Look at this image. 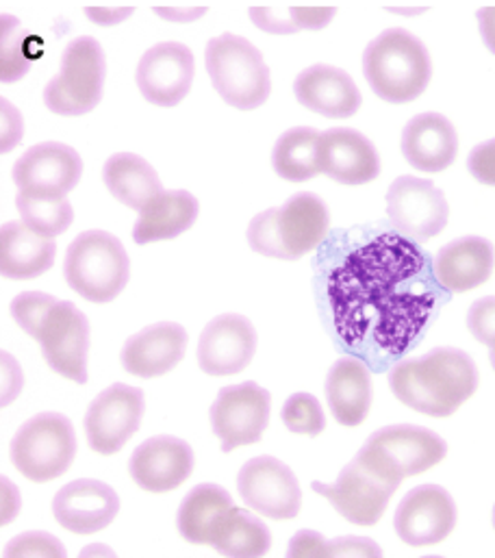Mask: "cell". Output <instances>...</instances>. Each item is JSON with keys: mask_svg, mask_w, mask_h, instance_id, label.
I'll return each mask as SVG.
<instances>
[{"mask_svg": "<svg viewBox=\"0 0 495 558\" xmlns=\"http://www.w3.org/2000/svg\"><path fill=\"white\" fill-rule=\"evenodd\" d=\"M389 387L405 407L431 417H450L476 393L479 367L459 348H435L398 363L389 374Z\"/></svg>", "mask_w": 495, "mask_h": 558, "instance_id": "6da1fadb", "label": "cell"}, {"mask_svg": "<svg viewBox=\"0 0 495 558\" xmlns=\"http://www.w3.org/2000/svg\"><path fill=\"white\" fill-rule=\"evenodd\" d=\"M363 74L381 100L407 105L426 92L433 61L420 37L407 28H387L367 44Z\"/></svg>", "mask_w": 495, "mask_h": 558, "instance_id": "7a4b0ae2", "label": "cell"}, {"mask_svg": "<svg viewBox=\"0 0 495 558\" xmlns=\"http://www.w3.org/2000/svg\"><path fill=\"white\" fill-rule=\"evenodd\" d=\"M330 214L322 198L302 192L289 198L280 209H267L252 218L247 244L254 253L295 262L315 251L328 235Z\"/></svg>", "mask_w": 495, "mask_h": 558, "instance_id": "3957f363", "label": "cell"}, {"mask_svg": "<svg viewBox=\"0 0 495 558\" xmlns=\"http://www.w3.org/2000/svg\"><path fill=\"white\" fill-rule=\"evenodd\" d=\"M205 65L214 89L227 105L252 111L269 98V68L246 37L233 33L214 37L205 50Z\"/></svg>", "mask_w": 495, "mask_h": 558, "instance_id": "277c9868", "label": "cell"}, {"mask_svg": "<svg viewBox=\"0 0 495 558\" xmlns=\"http://www.w3.org/2000/svg\"><path fill=\"white\" fill-rule=\"evenodd\" d=\"M448 454V444L424 426L398 424L376 430L357 459L378 474L383 481L400 487L409 476H418L442 463Z\"/></svg>", "mask_w": 495, "mask_h": 558, "instance_id": "5b68a950", "label": "cell"}, {"mask_svg": "<svg viewBox=\"0 0 495 558\" xmlns=\"http://www.w3.org/2000/svg\"><path fill=\"white\" fill-rule=\"evenodd\" d=\"M63 277L79 295L102 304L122 293L131 277V262L116 235L85 231L68 246Z\"/></svg>", "mask_w": 495, "mask_h": 558, "instance_id": "8992f818", "label": "cell"}, {"mask_svg": "<svg viewBox=\"0 0 495 558\" xmlns=\"http://www.w3.org/2000/svg\"><path fill=\"white\" fill-rule=\"evenodd\" d=\"M76 454L72 422L61 413H39L24 422L11 441L15 470L33 481L48 483L63 476Z\"/></svg>", "mask_w": 495, "mask_h": 558, "instance_id": "52a82bcc", "label": "cell"}, {"mask_svg": "<svg viewBox=\"0 0 495 558\" xmlns=\"http://www.w3.org/2000/svg\"><path fill=\"white\" fill-rule=\"evenodd\" d=\"M107 59L94 37H76L61 54L59 74L46 85L44 102L57 116H85L102 100Z\"/></svg>", "mask_w": 495, "mask_h": 558, "instance_id": "ba28073f", "label": "cell"}, {"mask_svg": "<svg viewBox=\"0 0 495 558\" xmlns=\"http://www.w3.org/2000/svg\"><path fill=\"white\" fill-rule=\"evenodd\" d=\"M33 339L39 341L52 372L79 385L87 383L89 322L72 302L55 300L37 324Z\"/></svg>", "mask_w": 495, "mask_h": 558, "instance_id": "9c48e42d", "label": "cell"}, {"mask_svg": "<svg viewBox=\"0 0 495 558\" xmlns=\"http://www.w3.org/2000/svg\"><path fill=\"white\" fill-rule=\"evenodd\" d=\"M387 216L400 235L420 244L448 227L450 205L433 181L398 177L387 192Z\"/></svg>", "mask_w": 495, "mask_h": 558, "instance_id": "30bf717a", "label": "cell"}, {"mask_svg": "<svg viewBox=\"0 0 495 558\" xmlns=\"http://www.w3.org/2000/svg\"><path fill=\"white\" fill-rule=\"evenodd\" d=\"M271 398L256 383H242L220 389L212 407V428L222 452L261 441L269 422Z\"/></svg>", "mask_w": 495, "mask_h": 558, "instance_id": "8fae6325", "label": "cell"}, {"mask_svg": "<svg viewBox=\"0 0 495 558\" xmlns=\"http://www.w3.org/2000/svg\"><path fill=\"white\" fill-rule=\"evenodd\" d=\"M144 391L131 385H111L87 409L85 435L98 454H116L137 433L144 417Z\"/></svg>", "mask_w": 495, "mask_h": 558, "instance_id": "7c38bea8", "label": "cell"}, {"mask_svg": "<svg viewBox=\"0 0 495 558\" xmlns=\"http://www.w3.org/2000/svg\"><path fill=\"white\" fill-rule=\"evenodd\" d=\"M311 487L317 496L326 498L341 518L357 526L378 524L391 496L398 489L396 485L367 470L357 457L341 470L337 483L326 485L315 481Z\"/></svg>", "mask_w": 495, "mask_h": 558, "instance_id": "4fadbf2b", "label": "cell"}, {"mask_svg": "<svg viewBox=\"0 0 495 558\" xmlns=\"http://www.w3.org/2000/svg\"><path fill=\"white\" fill-rule=\"evenodd\" d=\"M238 489L250 511L269 520H293L302 507L295 474L274 457L250 459L238 476Z\"/></svg>", "mask_w": 495, "mask_h": 558, "instance_id": "5bb4252c", "label": "cell"}, {"mask_svg": "<svg viewBox=\"0 0 495 558\" xmlns=\"http://www.w3.org/2000/svg\"><path fill=\"white\" fill-rule=\"evenodd\" d=\"M394 526L400 542L407 546H437L446 542L457 526V505L439 485L415 487L398 505Z\"/></svg>", "mask_w": 495, "mask_h": 558, "instance_id": "9a60e30c", "label": "cell"}, {"mask_svg": "<svg viewBox=\"0 0 495 558\" xmlns=\"http://www.w3.org/2000/svg\"><path fill=\"white\" fill-rule=\"evenodd\" d=\"M196 74L194 52L179 41H161L144 52L137 65V87L155 107H177L192 89Z\"/></svg>", "mask_w": 495, "mask_h": 558, "instance_id": "2e32d148", "label": "cell"}, {"mask_svg": "<svg viewBox=\"0 0 495 558\" xmlns=\"http://www.w3.org/2000/svg\"><path fill=\"white\" fill-rule=\"evenodd\" d=\"M83 161L74 148L61 142H44L28 148L13 166L20 192L68 196L81 181Z\"/></svg>", "mask_w": 495, "mask_h": 558, "instance_id": "e0dca14e", "label": "cell"}, {"mask_svg": "<svg viewBox=\"0 0 495 558\" xmlns=\"http://www.w3.org/2000/svg\"><path fill=\"white\" fill-rule=\"evenodd\" d=\"M256 352V330L252 322L225 313L212 319L198 341V363L209 376H233L244 372Z\"/></svg>", "mask_w": 495, "mask_h": 558, "instance_id": "ac0fdd59", "label": "cell"}, {"mask_svg": "<svg viewBox=\"0 0 495 558\" xmlns=\"http://www.w3.org/2000/svg\"><path fill=\"white\" fill-rule=\"evenodd\" d=\"M133 483L150 494L179 489L194 472V450L179 437H153L137 446L129 461Z\"/></svg>", "mask_w": 495, "mask_h": 558, "instance_id": "d6986e66", "label": "cell"}, {"mask_svg": "<svg viewBox=\"0 0 495 558\" xmlns=\"http://www.w3.org/2000/svg\"><path fill=\"white\" fill-rule=\"evenodd\" d=\"M120 511L118 494L100 481L79 478L61 487L52 500L57 524L74 535L105 531Z\"/></svg>", "mask_w": 495, "mask_h": 558, "instance_id": "ffe728a7", "label": "cell"}, {"mask_svg": "<svg viewBox=\"0 0 495 558\" xmlns=\"http://www.w3.org/2000/svg\"><path fill=\"white\" fill-rule=\"evenodd\" d=\"M319 168L341 185H365L378 179L381 157L363 133L337 126L319 137Z\"/></svg>", "mask_w": 495, "mask_h": 558, "instance_id": "44dd1931", "label": "cell"}, {"mask_svg": "<svg viewBox=\"0 0 495 558\" xmlns=\"http://www.w3.org/2000/svg\"><path fill=\"white\" fill-rule=\"evenodd\" d=\"M293 94L304 109L330 120L352 118L363 102L352 76L341 68L326 63L300 72L293 83Z\"/></svg>", "mask_w": 495, "mask_h": 558, "instance_id": "7402d4cb", "label": "cell"}, {"mask_svg": "<svg viewBox=\"0 0 495 558\" xmlns=\"http://www.w3.org/2000/svg\"><path fill=\"white\" fill-rule=\"evenodd\" d=\"M188 332L181 324L159 322L129 337L122 348V365L140 378H155L172 372L185 356Z\"/></svg>", "mask_w": 495, "mask_h": 558, "instance_id": "603a6c76", "label": "cell"}, {"mask_svg": "<svg viewBox=\"0 0 495 558\" xmlns=\"http://www.w3.org/2000/svg\"><path fill=\"white\" fill-rule=\"evenodd\" d=\"M459 153L455 124L442 113H420L402 131V155L420 172L437 174L448 170Z\"/></svg>", "mask_w": 495, "mask_h": 558, "instance_id": "cb8c5ba5", "label": "cell"}, {"mask_svg": "<svg viewBox=\"0 0 495 558\" xmlns=\"http://www.w3.org/2000/svg\"><path fill=\"white\" fill-rule=\"evenodd\" d=\"M495 251L485 238H461L444 246L435 257V279L452 293L472 291L492 279Z\"/></svg>", "mask_w": 495, "mask_h": 558, "instance_id": "d4e9b609", "label": "cell"}, {"mask_svg": "<svg viewBox=\"0 0 495 558\" xmlns=\"http://www.w3.org/2000/svg\"><path fill=\"white\" fill-rule=\"evenodd\" d=\"M326 400L341 426H361L372 407V378L363 361L343 356L326 378Z\"/></svg>", "mask_w": 495, "mask_h": 558, "instance_id": "484cf974", "label": "cell"}, {"mask_svg": "<svg viewBox=\"0 0 495 558\" xmlns=\"http://www.w3.org/2000/svg\"><path fill=\"white\" fill-rule=\"evenodd\" d=\"M201 205L194 194L185 190L161 192L142 211L133 227V240L140 246L174 240L190 231L198 218Z\"/></svg>", "mask_w": 495, "mask_h": 558, "instance_id": "4316f807", "label": "cell"}, {"mask_svg": "<svg viewBox=\"0 0 495 558\" xmlns=\"http://www.w3.org/2000/svg\"><path fill=\"white\" fill-rule=\"evenodd\" d=\"M57 246L24 222H7L0 233V270L7 279L41 277L55 264Z\"/></svg>", "mask_w": 495, "mask_h": 558, "instance_id": "83f0119b", "label": "cell"}, {"mask_svg": "<svg viewBox=\"0 0 495 558\" xmlns=\"http://www.w3.org/2000/svg\"><path fill=\"white\" fill-rule=\"evenodd\" d=\"M102 181L116 201L135 211H142L164 192L157 170L144 157L133 153L109 157L102 168Z\"/></svg>", "mask_w": 495, "mask_h": 558, "instance_id": "f1b7e54d", "label": "cell"}, {"mask_svg": "<svg viewBox=\"0 0 495 558\" xmlns=\"http://www.w3.org/2000/svg\"><path fill=\"white\" fill-rule=\"evenodd\" d=\"M233 498L218 485L194 487L179 509V533L194 546H209L218 522L233 509Z\"/></svg>", "mask_w": 495, "mask_h": 558, "instance_id": "f546056e", "label": "cell"}, {"mask_svg": "<svg viewBox=\"0 0 495 558\" xmlns=\"http://www.w3.org/2000/svg\"><path fill=\"white\" fill-rule=\"evenodd\" d=\"M319 137L311 126H293L282 133L271 150L274 172L289 183H304L315 179L319 168Z\"/></svg>", "mask_w": 495, "mask_h": 558, "instance_id": "4dcf8cb0", "label": "cell"}, {"mask_svg": "<svg viewBox=\"0 0 495 558\" xmlns=\"http://www.w3.org/2000/svg\"><path fill=\"white\" fill-rule=\"evenodd\" d=\"M209 546L225 557H263L271 546V535L258 518L233 507L214 529Z\"/></svg>", "mask_w": 495, "mask_h": 558, "instance_id": "1f68e13d", "label": "cell"}, {"mask_svg": "<svg viewBox=\"0 0 495 558\" xmlns=\"http://www.w3.org/2000/svg\"><path fill=\"white\" fill-rule=\"evenodd\" d=\"M15 205L22 216V222L31 227L35 233L50 240L65 233L74 222V211L68 196L20 192Z\"/></svg>", "mask_w": 495, "mask_h": 558, "instance_id": "d6a6232c", "label": "cell"}, {"mask_svg": "<svg viewBox=\"0 0 495 558\" xmlns=\"http://www.w3.org/2000/svg\"><path fill=\"white\" fill-rule=\"evenodd\" d=\"M337 15L335 7H252L250 20L256 28L269 35H291L298 31H319Z\"/></svg>", "mask_w": 495, "mask_h": 558, "instance_id": "836d02e7", "label": "cell"}, {"mask_svg": "<svg viewBox=\"0 0 495 558\" xmlns=\"http://www.w3.org/2000/svg\"><path fill=\"white\" fill-rule=\"evenodd\" d=\"M35 61L31 33L13 15L0 17V78L4 83L26 76Z\"/></svg>", "mask_w": 495, "mask_h": 558, "instance_id": "e575fe53", "label": "cell"}, {"mask_svg": "<svg viewBox=\"0 0 495 558\" xmlns=\"http://www.w3.org/2000/svg\"><path fill=\"white\" fill-rule=\"evenodd\" d=\"M282 422L293 435L317 437L326 428L324 409L311 393H293L282 407Z\"/></svg>", "mask_w": 495, "mask_h": 558, "instance_id": "d590c367", "label": "cell"}, {"mask_svg": "<svg viewBox=\"0 0 495 558\" xmlns=\"http://www.w3.org/2000/svg\"><path fill=\"white\" fill-rule=\"evenodd\" d=\"M55 295L41 293V291H24L11 302V315L17 322V326L33 337L37 324L46 315V311L55 304Z\"/></svg>", "mask_w": 495, "mask_h": 558, "instance_id": "8d00e7d4", "label": "cell"}, {"mask_svg": "<svg viewBox=\"0 0 495 558\" xmlns=\"http://www.w3.org/2000/svg\"><path fill=\"white\" fill-rule=\"evenodd\" d=\"M4 557L61 558L65 557V550L59 544V539L52 537V535H46V533H24V535H20V537L9 542V546L4 548Z\"/></svg>", "mask_w": 495, "mask_h": 558, "instance_id": "74e56055", "label": "cell"}, {"mask_svg": "<svg viewBox=\"0 0 495 558\" xmlns=\"http://www.w3.org/2000/svg\"><path fill=\"white\" fill-rule=\"evenodd\" d=\"M468 328L476 341L492 348L495 343V295L476 300L468 311Z\"/></svg>", "mask_w": 495, "mask_h": 558, "instance_id": "f35d334b", "label": "cell"}, {"mask_svg": "<svg viewBox=\"0 0 495 558\" xmlns=\"http://www.w3.org/2000/svg\"><path fill=\"white\" fill-rule=\"evenodd\" d=\"M468 170L470 174L483 183L495 187V137L490 142L479 144L470 157H468Z\"/></svg>", "mask_w": 495, "mask_h": 558, "instance_id": "ab89813d", "label": "cell"}, {"mask_svg": "<svg viewBox=\"0 0 495 558\" xmlns=\"http://www.w3.org/2000/svg\"><path fill=\"white\" fill-rule=\"evenodd\" d=\"M0 116H2V126H0L2 153H9L11 148H15L22 142L24 120H22V113L9 100H4V98L0 102Z\"/></svg>", "mask_w": 495, "mask_h": 558, "instance_id": "60d3db41", "label": "cell"}, {"mask_svg": "<svg viewBox=\"0 0 495 558\" xmlns=\"http://www.w3.org/2000/svg\"><path fill=\"white\" fill-rule=\"evenodd\" d=\"M328 557H383V550L363 537H343L328 542Z\"/></svg>", "mask_w": 495, "mask_h": 558, "instance_id": "b9f144b4", "label": "cell"}, {"mask_svg": "<svg viewBox=\"0 0 495 558\" xmlns=\"http://www.w3.org/2000/svg\"><path fill=\"white\" fill-rule=\"evenodd\" d=\"M289 557H328V542L313 531H300L289 544Z\"/></svg>", "mask_w": 495, "mask_h": 558, "instance_id": "7bdbcfd3", "label": "cell"}, {"mask_svg": "<svg viewBox=\"0 0 495 558\" xmlns=\"http://www.w3.org/2000/svg\"><path fill=\"white\" fill-rule=\"evenodd\" d=\"M22 391V372L20 365L7 354L2 352V404H11L13 398H17V393Z\"/></svg>", "mask_w": 495, "mask_h": 558, "instance_id": "ee69618b", "label": "cell"}, {"mask_svg": "<svg viewBox=\"0 0 495 558\" xmlns=\"http://www.w3.org/2000/svg\"><path fill=\"white\" fill-rule=\"evenodd\" d=\"M133 7H87L85 15L98 26H116L133 15Z\"/></svg>", "mask_w": 495, "mask_h": 558, "instance_id": "f6af8a7d", "label": "cell"}, {"mask_svg": "<svg viewBox=\"0 0 495 558\" xmlns=\"http://www.w3.org/2000/svg\"><path fill=\"white\" fill-rule=\"evenodd\" d=\"M157 15H161L164 20L170 22H194L198 17H203L207 13L205 7H157L155 9Z\"/></svg>", "mask_w": 495, "mask_h": 558, "instance_id": "bcb514c9", "label": "cell"}, {"mask_svg": "<svg viewBox=\"0 0 495 558\" xmlns=\"http://www.w3.org/2000/svg\"><path fill=\"white\" fill-rule=\"evenodd\" d=\"M20 513V492L2 476V526H7Z\"/></svg>", "mask_w": 495, "mask_h": 558, "instance_id": "7dc6e473", "label": "cell"}, {"mask_svg": "<svg viewBox=\"0 0 495 558\" xmlns=\"http://www.w3.org/2000/svg\"><path fill=\"white\" fill-rule=\"evenodd\" d=\"M476 20H479V28L485 46L495 54V7L479 9Z\"/></svg>", "mask_w": 495, "mask_h": 558, "instance_id": "c3c4849f", "label": "cell"}, {"mask_svg": "<svg viewBox=\"0 0 495 558\" xmlns=\"http://www.w3.org/2000/svg\"><path fill=\"white\" fill-rule=\"evenodd\" d=\"M391 13H409V15H413V13H422L424 9H389Z\"/></svg>", "mask_w": 495, "mask_h": 558, "instance_id": "681fc988", "label": "cell"}, {"mask_svg": "<svg viewBox=\"0 0 495 558\" xmlns=\"http://www.w3.org/2000/svg\"><path fill=\"white\" fill-rule=\"evenodd\" d=\"M490 361H492V365H494L495 369V343L490 348Z\"/></svg>", "mask_w": 495, "mask_h": 558, "instance_id": "f907efd6", "label": "cell"}, {"mask_svg": "<svg viewBox=\"0 0 495 558\" xmlns=\"http://www.w3.org/2000/svg\"><path fill=\"white\" fill-rule=\"evenodd\" d=\"M494 529H495V507H494Z\"/></svg>", "mask_w": 495, "mask_h": 558, "instance_id": "816d5d0a", "label": "cell"}]
</instances>
